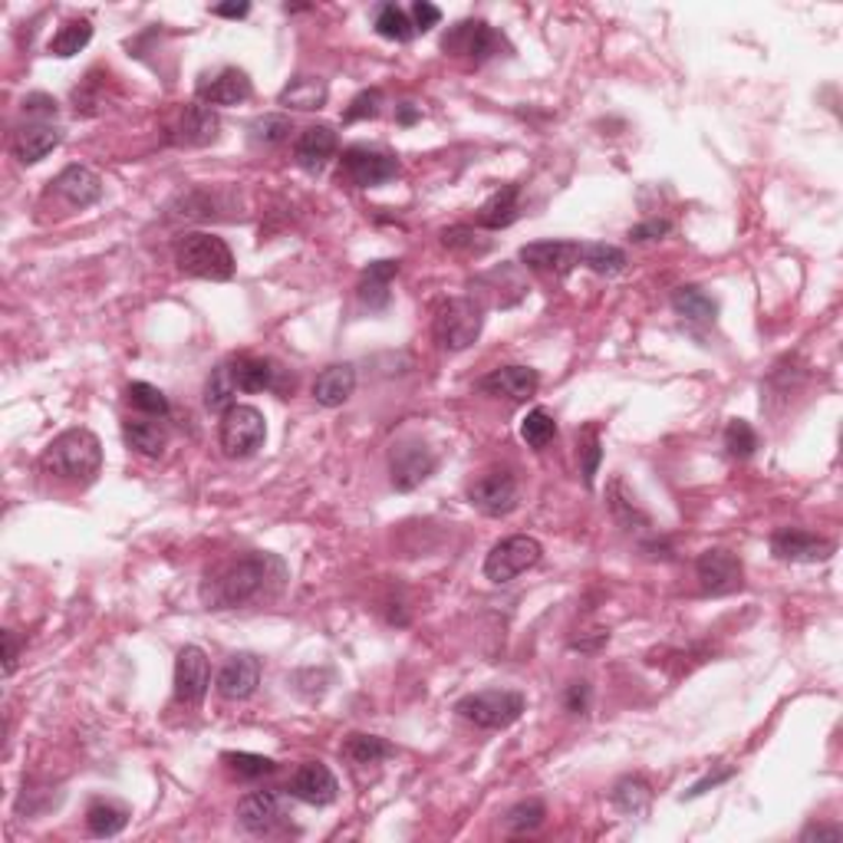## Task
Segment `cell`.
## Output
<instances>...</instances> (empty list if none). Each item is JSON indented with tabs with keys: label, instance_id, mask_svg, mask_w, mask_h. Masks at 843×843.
<instances>
[{
	"label": "cell",
	"instance_id": "6da1fadb",
	"mask_svg": "<svg viewBox=\"0 0 843 843\" xmlns=\"http://www.w3.org/2000/svg\"><path fill=\"white\" fill-rule=\"evenodd\" d=\"M287 583V567L277 554H261L251 550L245 557L227 560L221 570H214L204 586L201 599L211 610H237L248 607L255 599H271L284 590Z\"/></svg>",
	"mask_w": 843,
	"mask_h": 843
},
{
	"label": "cell",
	"instance_id": "7a4b0ae2",
	"mask_svg": "<svg viewBox=\"0 0 843 843\" xmlns=\"http://www.w3.org/2000/svg\"><path fill=\"white\" fill-rule=\"evenodd\" d=\"M44 468L63 481H92L102 468V445L89 429H66L44 451Z\"/></svg>",
	"mask_w": 843,
	"mask_h": 843
},
{
	"label": "cell",
	"instance_id": "3957f363",
	"mask_svg": "<svg viewBox=\"0 0 843 843\" xmlns=\"http://www.w3.org/2000/svg\"><path fill=\"white\" fill-rule=\"evenodd\" d=\"M175 264L188 277L201 281H231L234 277V255L227 248V240L208 231H191L178 240L175 248Z\"/></svg>",
	"mask_w": 843,
	"mask_h": 843
},
{
	"label": "cell",
	"instance_id": "277c9868",
	"mask_svg": "<svg viewBox=\"0 0 843 843\" xmlns=\"http://www.w3.org/2000/svg\"><path fill=\"white\" fill-rule=\"evenodd\" d=\"M481 326H485V307H481L478 300H471V297H455V300H445L438 307L432 333H435L442 349L461 352L481 336Z\"/></svg>",
	"mask_w": 843,
	"mask_h": 843
},
{
	"label": "cell",
	"instance_id": "5b68a950",
	"mask_svg": "<svg viewBox=\"0 0 843 843\" xmlns=\"http://www.w3.org/2000/svg\"><path fill=\"white\" fill-rule=\"evenodd\" d=\"M524 705H528L524 695L515 689H485V692L464 695L455 705V711L478 729H508L524 715Z\"/></svg>",
	"mask_w": 843,
	"mask_h": 843
},
{
	"label": "cell",
	"instance_id": "8992f818",
	"mask_svg": "<svg viewBox=\"0 0 843 843\" xmlns=\"http://www.w3.org/2000/svg\"><path fill=\"white\" fill-rule=\"evenodd\" d=\"M268 438V425L261 409L255 406H231L227 412H221V425H218V445L227 458H251Z\"/></svg>",
	"mask_w": 843,
	"mask_h": 843
},
{
	"label": "cell",
	"instance_id": "52a82bcc",
	"mask_svg": "<svg viewBox=\"0 0 843 843\" xmlns=\"http://www.w3.org/2000/svg\"><path fill=\"white\" fill-rule=\"evenodd\" d=\"M544 557V547L537 537L528 534H511L505 541H498L488 557H485V577L492 583H511L515 577H521L524 570L537 567Z\"/></svg>",
	"mask_w": 843,
	"mask_h": 843
},
{
	"label": "cell",
	"instance_id": "ba28073f",
	"mask_svg": "<svg viewBox=\"0 0 843 843\" xmlns=\"http://www.w3.org/2000/svg\"><path fill=\"white\" fill-rule=\"evenodd\" d=\"M442 50L451 53V57H464V60H471L478 66V63H485V60H492V57H498L501 50H511V47H508V40L492 24H485V21H461V24H455L445 34Z\"/></svg>",
	"mask_w": 843,
	"mask_h": 843
},
{
	"label": "cell",
	"instance_id": "9c48e42d",
	"mask_svg": "<svg viewBox=\"0 0 843 843\" xmlns=\"http://www.w3.org/2000/svg\"><path fill=\"white\" fill-rule=\"evenodd\" d=\"M339 175L356 188H373L399 175V159L376 146H349L339 159Z\"/></svg>",
	"mask_w": 843,
	"mask_h": 843
},
{
	"label": "cell",
	"instance_id": "30bf717a",
	"mask_svg": "<svg viewBox=\"0 0 843 843\" xmlns=\"http://www.w3.org/2000/svg\"><path fill=\"white\" fill-rule=\"evenodd\" d=\"M435 451L419 438H402L389 451V481L396 492H416L435 471Z\"/></svg>",
	"mask_w": 843,
	"mask_h": 843
},
{
	"label": "cell",
	"instance_id": "8fae6325",
	"mask_svg": "<svg viewBox=\"0 0 843 843\" xmlns=\"http://www.w3.org/2000/svg\"><path fill=\"white\" fill-rule=\"evenodd\" d=\"M471 505L488 515V518H505L518 508V478L508 468H495L488 474H481L471 492H468Z\"/></svg>",
	"mask_w": 843,
	"mask_h": 843
},
{
	"label": "cell",
	"instance_id": "7c38bea8",
	"mask_svg": "<svg viewBox=\"0 0 843 843\" xmlns=\"http://www.w3.org/2000/svg\"><path fill=\"white\" fill-rule=\"evenodd\" d=\"M695 577H698L702 593L726 596V593H735V590L742 586L745 567H742V560H739L732 550L711 547V550H702V554H698V560H695Z\"/></svg>",
	"mask_w": 843,
	"mask_h": 843
},
{
	"label": "cell",
	"instance_id": "4fadbf2b",
	"mask_svg": "<svg viewBox=\"0 0 843 843\" xmlns=\"http://www.w3.org/2000/svg\"><path fill=\"white\" fill-rule=\"evenodd\" d=\"M836 550L833 541L801 531V528H781L771 534V554L784 563H823Z\"/></svg>",
	"mask_w": 843,
	"mask_h": 843
},
{
	"label": "cell",
	"instance_id": "5bb4252c",
	"mask_svg": "<svg viewBox=\"0 0 843 843\" xmlns=\"http://www.w3.org/2000/svg\"><path fill=\"white\" fill-rule=\"evenodd\" d=\"M521 264L541 274H570L580 268V240H534L521 248Z\"/></svg>",
	"mask_w": 843,
	"mask_h": 843
},
{
	"label": "cell",
	"instance_id": "9a60e30c",
	"mask_svg": "<svg viewBox=\"0 0 843 843\" xmlns=\"http://www.w3.org/2000/svg\"><path fill=\"white\" fill-rule=\"evenodd\" d=\"M211 685L208 656L198 646H185L175 659V698L185 705H201Z\"/></svg>",
	"mask_w": 843,
	"mask_h": 843
},
{
	"label": "cell",
	"instance_id": "2e32d148",
	"mask_svg": "<svg viewBox=\"0 0 843 843\" xmlns=\"http://www.w3.org/2000/svg\"><path fill=\"white\" fill-rule=\"evenodd\" d=\"M251 92L255 89H251L248 73L234 70V66H224L214 76H201L198 86H195V96L204 106H237V102H248Z\"/></svg>",
	"mask_w": 843,
	"mask_h": 843
},
{
	"label": "cell",
	"instance_id": "e0dca14e",
	"mask_svg": "<svg viewBox=\"0 0 843 843\" xmlns=\"http://www.w3.org/2000/svg\"><path fill=\"white\" fill-rule=\"evenodd\" d=\"M258 685H261V659L251 653H234L218 672V695L231 702L251 698Z\"/></svg>",
	"mask_w": 843,
	"mask_h": 843
},
{
	"label": "cell",
	"instance_id": "ac0fdd59",
	"mask_svg": "<svg viewBox=\"0 0 843 843\" xmlns=\"http://www.w3.org/2000/svg\"><path fill=\"white\" fill-rule=\"evenodd\" d=\"M290 794L310 807H326L336 801L339 794V784H336V774L323 765V761H307L294 771L290 778Z\"/></svg>",
	"mask_w": 843,
	"mask_h": 843
},
{
	"label": "cell",
	"instance_id": "d6986e66",
	"mask_svg": "<svg viewBox=\"0 0 843 843\" xmlns=\"http://www.w3.org/2000/svg\"><path fill=\"white\" fill-rule=\"evenodd\" d=\"M227 370L234 380L237 393H268V389H281V370L264 356H234L227 359Z\"/></svg>",
	"mask_w": 843,
	"mask_h": 843
},
{
	"label": "cell",
	"instance_id": "ffe728a7",
	"mask_svg": "<svg viewBox=\"0 0 843 843\" xmlns=\"http://www.w3.org/2000/svg\"><path fill=\"white\" fill-rule=\"evenodd\" d=\"M63 142V129L47 123V119H37V123H27L14 133V156L24 162V165H37L40 159H47L57 146Z\"/></svg>",
	"mask_w": 843,
	"mask_h": 843
},
{
	"label": "cell",
	"instance_id": "44dd1931",
	"mask_svg": "<svg viewBox=\"0 0 843 843\" xmlns=\"http://www.w3.org/2000/svg\"><path fill=\"white\" fill-rule=\"evenodd\" d=\"M336 146H339V142H336L333 126L317 123V126H310V129L300 133V139H297V146H294V159H297V165H300L303 172L320 175V172L330 165V159L336 156Z\"/></svg>",
	"mask_w": 843,
	"mask_h": 843
},
{
	"label": "cell",
	"instance_id": "7402d4cb",
	"mask_svg": "<svg viewBox=\"0 0 843 843\" xmlns=\"http://www.w3.org/2000/svg\"><path fill=\"white\" fill-rule=\"evenodd\" d=\"M537 386H541V376H537V370H531V367H501V370L488 373L485 380L478 383L481 393L505 396V399H515V402L531 399V396L537 393Z\"/></svg>",
	"mask_w": 843,
	"mask_h": 843
},
{
	"label": "cell",
	"instance_id": "603a6c76",
	"mask_svg": "<svg viewBox=\"0 0 843 843\" xmlns=\"http://www.w3.org/2000/svg\"><path fill=\"white\" fill-rule=\"evenodd\" d=\"M53 191L70 204V208H89L102 198V178L86 169V165H70L63 169L53 182Z\"/></svg>",
	"mask_w": 843,
	"mask_h": 843
},
{
	"label": "cell",
	"instance_id": "cb8c5ba5",
	"mask_svg": "<svg viewBox=\"0 0 843 843\" xmlns=\"http://www.w3.org/2000/svg\"><path fill=\"white\" fill-rule=\"evenodd\" d=\"M218 129H221V123H218V112H214L211 106H204V102H188V106L182 109V115H178V126H175L178 136H175V142L201 149V146H211V142L218 139Z\"/></svg>",
	"mask_w": 843,
	"mask_h": 843
},
{
	"label": "cell",
	"instance_id": "d4e9b609",
	"mask_svg": "<svg viewBox=\"0 0 843 843\" xmlns=\"http://www.w3.org/2000/svg\"><path fill=\"white\" fill-rule=\"evenodd\" d=\"M237 820L251 833H268L281 820V794L277 791H251L237 801Z\"/></svg>",
	"mask_w": 843,
	"mask_h": 843
},
{
	"label": "cell",
	"instance_id": "484cf974",
	"mask_svg": "<svg viewBox=\"0 0 843 843\" xmlns=\"http://www.w3.org/2000/svg\"><path fill=\"white\" fill-rule=\"evenodd\" d=\"M356 389V370L349 363H333L326 367L317 380H313V402L323 409H339L343 402H349Z\"/></svg>",
	"mask_w": 843,
	"mask_h": 843
},
{
	"label": "cell",
	"instance_id": "4316f807",
	"mask_svg": "<svg viewBox=\"0 0 843 843\" xmlns=\"http://www.w3.org/2000/svg\"><path fill=\"white\" fill-rule=\"evenodd\" d=\"M396 274H399V261H373L356 284L359 300H363L370 310H386L393 300L389 287H393Z\"/></svg>",
	"mask_w": 843,
	"mask_h": 843
},
{
	"label": "cell",
	"instance_id": "83f0119b",
	"mask_svg": "<svg viewBox=\"0 0 843 843\" xmlns=\"http://www.w3.org/2000/svg\"><path fill=\"white\" fill-rule=\"evenodd\" d=\"M521 214V185H505L498 188L485 204L478 208V227H488V231H501L508 224H515Z\"/></svg>",
	"mask_w": 843,
	"mask_h": 843
},
{
	"label": "cell",
	"instance_id": "f1b7e54d",
	"mask_svg": "<svg viewBox=\"0 0 843 843\" xmlns=\"http://www.w3.org/2000/svg\"><path fill=\"white\" fill-rule=\"evenodd\" d=\"M672 310L689 323V326H711L718 317L715 297H708L702 287H679L672 294Z\"/></svg>",
	"mask_w": 843,
	"mask_h": 843
},
{
	"label": "cell",
	"instance_id": "f546056e",
	"mask_svg": "<svg viewBox=\"0 0 843 843\" xmlns=\"http://www.w3.org/2000/svg\"><path fill=\"white\" fill-rule=\"evenodd\" d=\"M580 268L599 274V277H613L620 271H627V251L617 245H596V240H583L580 245Z\"/></svg>",
	"mask_w": 843,
	"mask_h": 843
},
{
	"label": "cell",
	"instance_id": "4dcf8cb0",
	"mask_svg": "<svg viewBox=\"0 0 843 843\" xmlns=\"http://www.w3.org/2000/svg\"><path fill=\"white\" fill-rule=\"evenodd\" d=\"M123 438L133 451H139L146 458H159L165 451V442H169L165 429L152 419H129L123 425Z\"/></svg>",
	"mask_w": 843,
	"mask_h": 843
},
{
	"label": "cell",
	"instance_id": "1f68e13d",
	"mask_svg": "<svg viewBox=\"0 0 843 843\" xmlns=\"http://www.w3.org/2000/svg\"><path fill=\"white\" fill-rule=\"evenodd\" d=\"M323 102H326V83L320 76H297L281 92V106L303 109V112L323 109Z\"/></svg>",
	"mask_w": 843,
	"mask_h": 843
},
{
	"label": "cell",
	"instance_id": "d6a6232c",
	"mask_svg": "<svg viewBox=\"0 0 843 843\" xmlns=\"http://www.w3.org/2000/svg\"><path fill=\"white\" fill-rule=\"evenodd\" d=\"M129 823V810L123 804H112V801H96L86 810V827L92 836H115L123 833Z\"/></svg>",
	"mask_w": 843,
	"mask_h": 843
},
{
	"label": "cell",
	"instance_id": "836d02e7",
	"mask_svg": "<svg viewBox=\"0 0 843 843\" xmlns=\"http://www.w3.org/2000/svg\"><path fill=\"white\" fill-rule=\"evenodd\" d=\"M343 755H346L352 765H380V761L393 758V755H396V748H393L386 739L363 735V732H352V735L343 742Z\"/></svg>",
	"mask_w": 843,
	"mask_h": 843
},
{
	"label": "cell",
	"instance_id": "e575fe53",
	"mask_svg": "<svg viewBox=\"0 0 843 843\" xmlns=\"http://www.w3.org/2000/svg\"><path fill=\"white\" fill-rule=\"evenodd\" d=\"M89 40H92V24H89L86 17L66 21V24L57 30V37L50 40V53L60 57V60H70V57H76L79 50H86Z\"/></svg>",
	"mask_w": 843,
	"mask_h": 843
},
{
	"label": "cell",
	"instance_id": "d590c367",
	"mask_svg": "<svg viewBox=\"0 0 843 843\" xmlns=\"http://www.w3.org/2000/svg\"><path fill=\"white\" fill-rule=\"evenodd\" d=\"M373 27H376L380 37L396 40V44H409V40L416 37V27H412L409 14H406L402 8H396V4H383V8L376 11Z\"/></svg>",
	"mask_w": 843,
	"mask_h": 843
},
{
	"label": "cell",
	"instance_id": "8d00e7d4",
	"mask_svg": "<svg viewBox=\"0 0 843 843\" xmlns=\"http://www.w3.org/2000/svg\"><path fill=\"white\" fill-rule=\"evenodd\" d=\"M521 438L531 445V448H547L554 438H557V419L547 412V409H531L521 422Z\"/></svg>",
	"mask_w": 843,
	"mask_h": 843
},
{
	"label": "cell",
	"instance_id": "74e56055",
	"mask_svg": "<svg viewBox=\"0 0 843 843\" xmlns=\"http://www.w3.org/2000/svg\"><path fill=\"white\" fill-rule=\"evenodd\" d=\"M234 396H237V389H234L231 370H227V363H221V367L211 373L208 386H204V406H208L211 412H227V409L234 406Z\"/></svg>",
	"mask_w": 843,
	"mask_h": 843
},
{
	"label": "cell",
	"instance_id": "f35d334b",
	"mask_svg": "<svg viewBox=\"0 0 843 843\" xmlns=\"http://www.w3.org/2000/svg\"><path fill=\"white\" fill-rule=\"evenodd\" d=\"M221 761H224L237 778H245V781L264 778V774H271V771L277 768V761H271V758H264V755H251V752H227V755H221Z\"/></svg>",
	"mask_w": 843,
	"mask_h": 843
},
{
	"label": "cell",
	"instance_id": "ab89813d",
	"mask_svg": "<svg viewBox=\"0 0 843 843\" xmlns=\"http://www.w3.org/2000/svg\"><path fill=\"white\" fill-rule=\"evenodd\" d=\"M126 399H129L133 409H139L146 416H169V409H172L165 393L159 386H152V383H129Z\"/></svg>",
	"mask_w": 843,
	"mask_h": 843
},
{
	"label": "cell",
	"instance_id": "60d3db41",
	"mask_svg": "<svg viewBox=\"0 0 843 843\" xmlns=\"http://www.w3.org/2000/svg\"><path fill=\"white\" fill-rule=\"evenodd\" d=\"M613 804L623 814H643L649 807V784L643 778H623L613 788Z\"/></svg>",
	"mask_w": 843,
	"mask_h": 843
},
{
	"label": "cell",
	"instance_id": "b9f144b4",
	"mask_svg": "<svg viewBox=\"0 0 843 843\" xmlns=\"http://www.w3.org/2000/svg\"><path fill=\"white\" fill-rule=\"evenodd\" d=\"M726 448H729V455L732 458H752L755 455V448H758V432L745 422V419H732L729 425H726Z\"/></svg>",
	"mask_w": 843,
	"mask_h": 843
},
{
	"label": "cell",
	"instance_id": "7bdbcfd3",
	"mask_svg": "<svg viewBox=\"0 0 843 843\" xmlns=\"http://www.w3.org/2000/svg\"><path fill=\"white\" fill-rule=\"evenodd\" d=\"M544 817H547L544 804L531 797V801H521V804H515V807L508 810L505 827H508L511 833H528V830H537V827L544 823Z\"/></svg>",
	"mask_w": 843,
	"mask_h": 843
},
{
	"label": "cell",
	"instance_id": "ee69618b",
	"mask_svg": "<svg viewBox=\"0 0 843 843\" xmlns=\"http://www.w3.org/2000/svg\"><path fill=\"white\" fill-rule=\"evenodd\" d=\"M580 458H583V485L593 488V478H596V468H599V458H604V445H599V432L596 425H586L580 432Z\"/></svg>",
	"mask_w": 843,
	"mask_h": 843
},
{
	"label": "cell",
	"instance_id": "f6af8a7d",
	"mask_svg": "<svg viewBox=\"0 0 843 843\" xmlns=\"http://www.w3.org/2000/svg\"><path fill=\"white\" fill-rule=\"evenodd\" d=\"M290 136V119L287 115H261L251 123V139L264 146H281Z\"/></svg>",
	"mask_w": 843,
	"mask_h": 843
},
{
	"label": "cell",
	"instance_id": "bcb514c9",
	"mask_svg": "<svg viewBox=\"0 0 843 843\" xmlns=\"http://www.w3.org/2000/svg\"><path fill=\"white\" fill-rule=\"evenodd\" d=\"M442 245L448 251H464V255H485L488 251V240H478L474 227H464V224L445 227L442 231Z\"/></svg>",
	"mask_w": 843,
	"mask_h": 843
},
{
	"label": "cell",
	"instance_id": "7dc6e473",
	"mask_svg": "<svg viewBox=\"0 0 843 843\" xmlns=\"http://www.w3.org/2000/svg\"><path fill=\"white\" fill-rule=\"evenodd\" d=\"M380 109H383V89H376V86L363 89V92L352 96L349 109L343 112V123H363V119H376Z\"/></svg>",
	"mask_w": 843,
	"mask_h": 843
},
{
	"label": "cell",
	"instance_id": "c3c4849f",
	"mask_svg": "<svg viewBox=\"0 0 843 843\" xmlns=\"http://www.w3.org/2000/svg\"><path fill=\"white\" fill-rule=\"evenodd\" d=\"M409 21H412L416 34H429L432 27L442 24V11L435 4H429V0H419V4H412V11H409Z\"/></svg>",
	"mask_w": 843,
	"mask_h": 843
},
{
	"label": "cell",
	"instance_id": "681fc988",
	"mask_svg": "<svg viewBox=\"0 0 843 843\" xmlns=\"http://www.w3.org/2000/svg\"><path fill=\"white\" fill-rule=\"evenodd\" d=\"M669 231H672V224H669L666 218H653V221H643V224L630 227V240L643 245V240H656V237H662V234H669Z\"/></svg>",
	"mask_w": 843,
	"mask_h": 843
},
{
	"label": "cell",
	"instance_id": "f907efd6",
	"mask_svg": "<svg viewBox=\"0 0 843 843\" xmlns=\"http://www.w3.org/2000/svg\"><path fill=\"white\" fill-rule=\"evenodd\" d=\"M24 112L27 115H57V99L53 96H47V92H30L27 99H24Z\"/></svg>",
	"mask_w": 843,
	"mask_h": 843
},
{
	"label": "cell",
	"instance_id": "816d5d0a",
	"mask_svg": "<svg viewBox=\"0 0 843 843\" xmlns=\"http://www.w3.org/2000/svg\"><path fill=\"white\" fill-rule=\"evenodd\" d=\"M17 659H21V640L14 630H4V675H14Z\"/></svg>",
	"mask_w": 843,
	"mask_h": 843
},
{
	"label": "cell",
	"instance_id": "f5cc1de1",
	"mask_svg": "<svg viewBox=\"0 0 843 843\" xmlns=\"http://www.w3.org/2000/svg\"><path fill=\"white\" fill-rule=\"evenodd\" d=\"M586 705H590V685H586V682H573V685L567 689V711L583 715Z\"/></svg>",
	"mask_w": 843,
	"mask_h": 843
},
{
	"label": "cell",
	"instance_id": "db71d44e",
	"mask_svg": "<svg viewBox=\"0 0 843 843\" xmlns=\"http://www.w3.org/2000/svg\"><path fill=\"white\" fill-rule=\"evenodd\" d=\"M211 14H214V17L240 21V17H248V14H251V4H218V8H211Z\"/></svg>",
	"mask_w": 843,
	"mask_h": 843
},
{
	"label": "cell",
	"instance_id": "11a10c76",
	"mask_svg": "<svg viewBox=\"0 0 843 843\" xmlns=\"http://www.w3.org/2000/svg\"><path fill=\"white\" fill-rule=\"evenodd\" d=\"M810 836L836 843V840H840V827H807V830L801 833V840H810Z\"/></svg>",
	"mask_w": 843,
	"mask_h": 843
},
{
	"label": "cell",
	"instance_id": "9f6ffc18",
	"mask_svg": "<svg viewBox=\"0 0 843 843\" xmlns=\"http://www.w3.org/2000/svg\"><path fill=\"white\" fill-rule=\"evenodd\" d=\"M396 119H399V123H402V126H412V123H416V119H419V109H416L412 102H402V106H399V115H396Z\"/></svg>",
	"mask_w": 843,
	"mask_h": 843
}]
</instances>
